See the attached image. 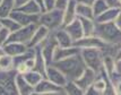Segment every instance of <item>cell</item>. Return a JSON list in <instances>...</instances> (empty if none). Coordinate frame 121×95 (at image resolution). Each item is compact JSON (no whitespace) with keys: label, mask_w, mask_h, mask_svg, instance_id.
I'll return each instance as SVG.
<instances>
[{"label":"cell","mask_w":121,"mask_h":95,"mask_svg":"<svg viewBox=\"0 0 121 95\" xmlns=\"http://www.w3.org/2000/svg\"><path fill=\"white\" fill-rule=\"evenodd\" d=\"M16 70H0V95H18L15 85Z\"/></svg>","instance_id":"cell-5"},{"label":"cell","mask_w":121,"mask_h":95,"mask_svg":"<svg viewBox=\"0 0 121 95\" xmlns=\"http://www.w3.org/2000/svg\"><path fill=\"white\" fill-rule=\"evenodd\" d=\"M1 1H2V0H0V4H1Z\"/></svg>","instance_id":"cell-48"},{"label":"cell","mask_w":121,"mask_h":95,"mask_svg":"<svg viewBox=\"0 0 121 95\" xmlns=\"http://www.w3.org/2000/svg\"><path fill=\"white\" fill-rule=\"evenodd\" d=\"M5 54V50H4V47L2 45H0V57L1 56H4Z\"/></svg>","instance_id":"cell-45"},{"label":"cell","mask_w":121,"mask_h":95,"mask_svg":"<svg viewBox=\"0 0 121 95\" xmlns=\"http://www.w3.org/2000/svg\"><path fill=\"white\" fill-rule=\"evenodd\" d=\"M121 58V44L119 45L118 50H117V53H116V59H119Z\"/></svg>","instance_id":"cell-44"},{"label":"cell","mask_w":121,"mask_h":95,"mask_svg":"<svg viewBox=\"0 0 121 95\" xmlns=\"http://www.w3.org/2000/svg\"><path fill=\"white\" fill-rule=\"evenodd\" d=\"M34 94H65L63 88L52 83L48 78H44L34 87Z\"/></svg>","instance_id":"cell-8"},{"label":"cell","mask_w":121,"mask_h":95,"mask_svg":"<svg viewBox=\"0 0 121 95\" xmlns=\"http://www.w3.org/2000/svg\"><path fill=\"white\" fill-rule=\"evenodd\" d=\"M76 15H77V17H84V18L94 19V14H93L92 6L85 5V4L79 2V1L77 6H76Z\"/></svg>","instance_id":"cell-24"},{"label":"cell","mask_w":121,"mask_h":95,"mask_svg":"<svg viewBox=\"0 0 121 95\" xmlns=\"http://www.w3.org/2000/svg\"><path fill=\"white\" fill-rule=\"evenodd\" d=\"M4 50H5V53L10 56V57H16L18 54L23 53L24 51L27 50V45L24 44V43H19V42H14V41H8L6 42L4 45Z\"/></svg>","instance_id":"cell-16"},{"label":"cell","mask_w":121,"mask_h":95,"mask_svg":"<svg viewBox=\"0 0 121 95\" xmlns=\"http://www.w3.org/2000/svg\"><path fill=\"white\" fill-rule=\"evenodd\" d=\"M57 47H58V43L54 39V35H53L52 32H50L47 39L36 48L40 49L43 58L45 59L48 65H51L53 62V54H54V51H56Z\"/></svg>","instance_id":"cell-7"},{"label":"cell","mask_w":121,"mask_h":95,"mask_svg":"<svg viewBox=\"0 0 121 95\" xmlns=\"http://www.w3.org/2000/svg\"><path fill=\"white\" fill-rule=\"evenodd\" d=\"M78 1H79V2H83V4H85V5L92 6L95 1H96V0H78Z\"/></svg>","instance_id":"cell-42"},{"label":"cell","mask_w":121,"mask_h":95,"mask_svg":"<svg viewBox=\"0 0 121 95\" xmlns=\"http://www.w3.org/2000/svg\"><path fill=\"white\" fill-rule=\"evenodd\" d=\"M109 8L108 4L105 2V0H96L94 4L92 5V9H93V14H94V18L96 16L101 15L102 13H104Z\"/></svg>","instance_id":"cell-31"},{"label":"cell","mask_w":121,"mask_h":95,"mask_svg":"<svg viewBox=\"0 0 121 95\" xmlns=\"http://www.w3.org/2000/svg\"><path fill=\"white\" fill-rule=\"evenodd\" d=\"M77 4H78V0H69L68 5L63 10V26L77 18V15H76Z\"/></svg>","instance_id":"cell-20"},{"label":"cell","mask_w":121,"mask_h":95,"mask_svg":"<svg viewBox=\"0 0 121 95\" xmlns=\"http://www.w3.org/2000/svg\"><path fill=\"white\" fill-rule=\"evenodd\" d=\"M14 69V58L8 56V54H4L0 57V70H11Z\"/></svg>","instance_id":"cell-30"},{"label":"cell","mask_w":121,"mask_h":95,"mask_svg":"<svg viewBox=\"0 0 121 95\" xmlns=\"http://www.w3.org/2000/svg\"><path fill=\"white\" fill-rule=\"evenodd\" d=\"M17 9L23 11V13L30 14V15H40L41 13H43L41 7L37 5L34 0H28L27 2L22 5L21 7H17Z\"/></svg>","instance_id":"cell-22"},{"label":"cell","mask_w":121,"mask_h":95,"mask_svg":"<svg viewBox=\"0 0 121 95\" xmlns=\"http://www.w3.org/2000/svg\"><path fill=\"white\" fill-rule=\"evenodd\" d=\"M0 22H1V25L5 27V28H7V30L10 32V33L17 31V30L21 27V25H19V24H18V23H17L14 18H11L10 16L5 17V18H1V19H0Z\"/></svg>","instance_id":"cell-29"},{"label":"cell","mask_w":121,"mask_h":95,"mask_svg":"<svg viewBox=\"0 0 121 95\" xmlns=\"http://www.w3.org/2000/svg\"><path fill=\"white\" fill-rule=\"evenodd\" d=\"M10 34L11 33L8 31L7 28H5L4 26H1V28H0V45H4L6 42H8Z\"/></svg>","instance_id":"cell-32"},{"label":"cell","mask_w":121,"mask_h":95,"mask_svg":"<svg viewBox=\"0 0 121 95\" xmlns=\"http://www.w3.org/2000/svg\"><path fill=\"white\" fill-rule=\"evenodd\" d=\"M44 1V8L45 10H50L54 8V0H43Z\"/></svg>","instance_id":"cell-38"},{"label":"cell","mask_w":121,"mask_h":95,"mask_svg":"<svg viewBox=\"0 0 121 95\" xmlns=\"http://www.w3.org/2000/svg\"><path fill=\"white\" fill-rule=\"evenodd\" d=\"M79 53L87 68L93 69L94 71L99 73L102 70L103 63V52L100 48H87L80 49Z\"/></svg>","instance_id":"cell-4"},{"label":"cell","mask_w":121,"mask_h":95,"mask_svg":"<svg viewBox=\"0 0 121 95\" xmlns=\"http://www.w3.org/2000/svg\"><path fill=\"white\" fill-rule=\"evenodd\" d=\"M82 24V28H83V33L84 36H91L94 35L95 26H96V22L92 18H84V17H77Z\"/></svg>","instance_id":"cell-21"},{"label":"cell","mask_w":121,"mask_h":95,"mask_svg":"<svg viewBox=\"0 0 121 95\" xmlns=\"http://www.w3.org/2000/svg\"><path fill=\"white\" fill-rule=\"evenodd\" d=\"M15 8V0H2L0 4V19L8 17Z\"/></svg>","instance_id":"cell-25"},{"label":"cell","mask_w":121,"mask_h":95,"mask_svg":"<svg viewBox=\"0 0 121 95\" xmlns=\"http://www.w3.org/2000/svg\"><path fill=\"white\" fill-rule=\"evenodd\" d=\"M94 35L97 36L105 44H120L121 43V30L113 22L96 23Z\"/></svg>","instance_id":"cell-2"},{"label":"cell","mask_w":121,"mask_h":95,"mask_svg":"<svg viewBox=\"0 0 121 95\" xmlns=\"http://www.w3.org/2000/svg\"><path fill=\"white\" fill-rule=\"evenodd\" d=\"M63 88V93L67 95H84V91L75 83V80H68Z\"/></svg>","instance_id":"cell-26"},{"label":"cell","mask_w":121,"mask_h":95,"mask_svg":"<svg viewBox=\"0 0 121 95\" xmlns=\"http://www.w3.org/2000/svg\"><path fill=\"white\" fill-rule=\"evenodd\" d=\"M52 65L60 69L68 80H76L86 68L79 52L69 58H66L60 61H56Z\"/></svg>","instance_id":"cell-1"},{"label":"cell","mask_w":121,"mask_h":95,"mask_svg":"<svg viewBox=\"0 0 121 95\" xmlns=\"http://www.w3.org/2000/svg\"><path fill=\"white\" fill-rule=\"evenodd\" d=\"M45 78H48L49 80H51L52 83H54L56 85H58L60 87H63L65 84L68 82L67 77L63 75V73L58 69L54 65H49L47 67V71H45Z\"/></svg>","instance_id":"cell-9"},{"label":"cell","mask_w":121,"mask_h":95,"mask_svg":"<svg viewBox=\"0 0 121 95\" xmlns=\"http://www.w3.org/2000/svg\"><path fill=\"white\" fill-rule=\"evenodd\" d=\"M28 0H15V6H16V8L17 7H21L22 5H24L25 2H27Z\"/></svg>","instance_id":"cell-41"},{"label":"cell","mask_w":121,"mask_h":95,"mask_svg":"<svg viewBox=\"0 0 121 95\" xmlns=\"http://www.w3.org/2000/svg\"><path fill=\"white\" fill-rule=\"evenodd\" d=\"M78 52H79V49L74 47V45L67 47V48L57 47L56 51H54V54H53V62L63 60V59H66V58H69V57H71V56H74V54H76V53H78Z\"/></svg>","instance_id":"cell-18"},{"label":"cell","mask_w":121,"mask_h":95,"mask_svg":"<svg viewBox=\"0 0 121 95\" xmlns=\"http://www.w3.org/2000/svg\"><path fill=\"white\" fill-rule=\"evenodd\" d=\"M16 70V73L17 74H21V75H24V74H26L27 71L30 70V69L27 68V66L25 65V62H21V63H18L17 66H16L15 68H14Z\"/></svg>","instance_id":"cell-33"},{"label":"cell","mask_w":121,"mask_h":95,"mask_svg":"<svg viewBox=\"0 0 121 95\" xmlns=\"http://www.w3.org/2000/svg\"><path fill=\"white\" fill-rule=\"evenodd\" d=\"M96 76H97V73H96V71H94L93 69L86 67L85 70L82 73V75L75 80V83L85 92L90 86L93 85L95 78H96Z\"/></svg>","instance_id":"cell-11"},{"label":"cell","mask_w":121,"mask_h":95,"mask_svg":"<svg viewBox=\"0 0 121 95\" xmlns=\"http://www.w3.org/2000/svg\"><path fill=\"white\" fill-rule=\"evenodd\" d=\"M69 0H54V8H57L59 10H65V8L67 7Z\"/></svg>","instance_id":"cell-34"},{"label":"cell","mask_w":121,"mask_h":95,"mask_svg":"<svg viewBox=\"0 0 121 95\" xmlns=\"http://www.w3.org/2000/svg\"><path fill=\"white\" fill-rule=\"evenodd\" d=\"M63 28L67 31L70 37L73 39V41H76V40H78L80 37L84 36V33H83V28H82V24H80V22H79L78 18H76L74 19L73 22H70L68 24H66Z\"/></svg>","instance_id":"cell-15"},{"label":"cell","mask_w":121,"mask_h":95,"mask_svg":"<svg viewBox=\"0 0 121 95\" xmlns=\"http://www.w3.org/2000/svg\"><path fill=\"white\" fill-rule=\"evenodd\" d=\"M37 24L45 26L50 32L56 31L63 26V11L57 8L43 11L39 16Z\"/></svg>","instance_id":"cell-3"},{"label":"cell","mask_w":121,"mask_h":95,"mask_svg":"<svg viewBox=\"0 0 121 95\" xmlns=\"http://www.w3.org/2000/svg\"><path fill=\"white\" fill-rule=\"evenodd\" d=\"M35 50H36V53H35V68L34 70H36L39 71L40 74H42L44 77H45V71H47V67L49 66L45 61V59L43 58L42 53L40 51V49L39 48H35Z\"/></svg>","instance_id":"cell-23"},{"label":"cell","mask_w":121,"mask_h":95,"mask_svg":"<svg viewBox=\"0 0 121 95\" xmlns=\"http://www.w3.org/2000/svg\"><path fill=\"white\" fill-rule=\"evenodd\" d=\"M24 77H25V79L27 80V83L30 85H32L33 87H35V86L44 78V76H43L42 74H40L39 71L34 70V69L28 70L26 74H24Z\"/></svg>","instance_id":"cell-28"},{"label":"cell","mask_w":121,"mask_h":95,"mask_svg":"<svg viewBox=\"0 0 121 95\" xmlns=\"http://www.w3.org/2000/svg\"><path fill=\"white\" fill-rule=\"evenodd\" d=\"M114 73L117 75L121 76V58L116 59V62H114Z\"/></svg>","instance_id":"cell-37"},{"label":"cell","mask_w":121,"mask_h":95,"mask_svg":"<svg viewBox=\"0 0 121 95\" xmlns=\"http://www.w3.org/2000/svg\"><path fill=\"white\" fill-rule=\"evenodd\" d=\"M113 23H114L117 26H118V27H119V28L121 30V9H120V11H119V14L117 15L116 19L113 21Z\"/></svg>","instance_id":"cell-40"},{"label":"cell","mask_w":121,"mask_h":95,"mask_svg":"<svg viewBox=\"0 0 121 95\" xmlns=\"http://www.w3.org/2000/svg\"><path fill=\"white\" fill-rule=\"evenodd\" d=\"M49 33H50V31H49L45 26H43V25H37L36 30L34 32V34H33V36H32L31 41H30V43H28L27 47H30V48L39 47V45L47 39V36L49 35Z\"/></svg>","instance_id":"cell-14"},{"label":"cell","mask_w":121,"mask_h":95,"mask_svg":"<svg viewBox=\"0 0 121 95\" xmlns=\"http://www.w3.org/2000/svg\"><path fill=\"white\" fill-rule=\"evenodd\" d=\"M113 86H114V92L116 94L121 95V76L119 79H117L116 82L113 83Z\"/></svg>","instance_id":"cell-36"},{"label":"cell","mask_w":121,"mask_h":95,"mask_svg":"<svg viewBox=\"0 0 121 95\" xmlns=\"http://www.w3.org/2000/svg\"><path fill=\"white\" fill-rule=\"evenodd\" d=\"M114 62L116 58L111 57V56H103V63H102V69L109 76V78L112 77V75L114 74Z\"/></svg>","instance_id":"cell-27"},{"label":"cell","mask_w":121,"mask_h":95,"mask_svg":"<svg viewBox=\"0 0 121 95\" xmlns=\"http://www.w3.org/2000/svg\"><path fill=\"white\" fill-rule=\"evenodd\" d=\"M1 26H2V25H1V22H0V28H1Z\"/></svg>","instance_id":"cell-47"},{"label":"cell","mask_w":121,"mask_h":95,"mask_svg":"<svg viewBox=\"0 0 121 95\" xmlns=\"http://www.w3.org/2000/svg\"><path fill=\"white\" fill-rule=\"evenodd\" d=\"M73 45L76 48H78L79 50L80 49H87V48H102L105 45V43L103 41H101L100 39L95 35H91V36H83L74 41Z\"/></svg>","instance_id":"cell-10"},{"label":"cell","mask_w":121,"mask_h":95,"mask_svg":"<svg viewBox=\"0 0 121 95\" xmlns=\"http://www.w3.org/2000/svg\"><path fill=\"white\" fill-rule=\"evenodd\" d=\"M53 35H54V39H56V41L58 43V47H61V48H67V47H71L73 45V39L70 37L67 31L62 27H60L58 30H56V31H52Z\"/></svg>","instance_id":"cell-17"},{"label":"cell","mask_w":121,"mask_h":95,"mask_svg":"<svg viewBox=\"0 0 121 95\" xmlns=\"http://www.w3.org/2000/svg\"><path fill=\"white\" fill-rule=\"evenodd\" d=\"M35 2H36L37 5L41 7V9H42V11H45V8H44V1L43 0H34Z\"/></svg>","instance_id":"cell-43"},{"label":"cell","mask_w":121,"mask_h":95,"mask_svg":"<svg viewBox=\"0 0 121 95\" xmlns=\"http://www.w3.org/2000/svg\"><path fill=\"white\" fill-rule=\"evenodd\" d=\"M84 95H101V93L92 85V86H90V87L84 92Z\"/></svg>","instance_id":"cell-35"},{"label":"cell","mask_w":121,"mask_h":95,"mask_svg":"<svg viewBox=\"0 0 121 95\" xmlns=\"http://www.w3.org/2000/svg\"><path fill=\"white\" fill-rule=\"evenodd\" d=\"M37 25L39 24H31V25H26V26H21L17 31L11 33L8 41L24 43V44L28 45V43L31 41V39L33 36L35 30H36Z\"/></svg>","instance_id":"cell-6"},{"label":"cell","mask_w":121,"mask_h":95,"mask_svg":"<svg viewBox=\"0 0 121 95\" xmlns=\"http://www.w3.org/2000/svg\"><path fill=\"white\" fill-rule=\"evenodd\" d=\"M15 85L18 95H33L34 94V87L27 83L24 75L16 74L15 76Z\"/></svg>","instance_id":"cell-13"},{"label":"cell","mask_w":121,"mask_h":95,"mask_svg":"<svg viewBox=\"0 0 121 95\" xmlns=\"http://www.w3.org/2000/svg\"><path fill=\"white\" fill-rule=\"evenodd\" d=\"M121 8H117V7H109L104 13H102L101 15L96 16L94 21L96 23H109V22H113L116 19L117 15L119 14Z\"/></svg>","instance_id":"cell-19"},{"label":"cell","mask_w":121,"mask_h":95,"mask_svg":"<svg viewBox=\"0 0 121 95\" xmlns=\"http://www.w3.org/2000/svg\"><path fill=\"white\" fill-rule=\"evenodd\" d=\"M119 4H120V6H121V0H119Z\"/></svg>","instance_id":"cell-46"},{"label":"cell","mask_w":121,"mask_h":95,"mask_svg":"<svg viewBox=\"0 0 121 95\" xmlns=\"http://www.w3.org/2000/svg\"><path fill=\"white\" fill-rule=\"evenodd\" d=\"M105 2L108 4L109 7H117V8H121L119 0H105Z\"/></svg>","instance_id":"cell-39"},{"label":"cell","mask_w":121,"mask_h":95,"mask_svg":"<svg viewBox=\"0 0 121 95\" xmlns=\"http://www.w3.org/2000/svg\"><path fill=\"white\" fill-rule=\"evenodd\" d=\"M9 16L11 18H14L21 26H26V25H31V24H37L40 15H30V14L23 13V11L18 10L17 8H15Z\"/></svg>","instance_id":"cell-12"}]
</instances>
